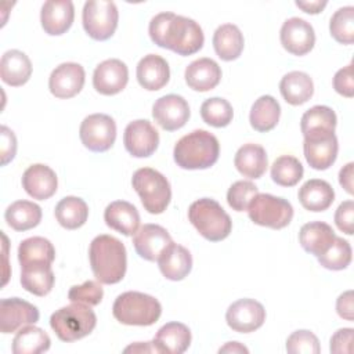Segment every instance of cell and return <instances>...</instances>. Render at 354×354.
<instances>
[{
	"label": "cell",
	"instance_id": "9",
	"mask_svg": "<svg viewBox=\"0 0 354 354\" xmlns=\"http://www.w3.org/2000/svg\"><path fill=\"white\" fill-rule=\"evenodd\" d=\"M119 12L109 0H88L84 3L82 21L86 33L98 41L108 40L118 28Z\"/></svg>",
	"mask_w": 354,
	"mask_h": 354
},
{
	"label": "cell",
	"instance_id": "47",
	"mask_svg": "<svg viewBox=\"0 0 354 354\" xmlns=\"http://www.w3.org/2000/svg\"><path fill=\"white\" fill-rule=\"evenodd\" d=\"M335 224L336 227L347 234L353 235L354 232V202L351 199L344 201L339 205L335 213Z\"/></svg>",
	"mask_w": 354,
	"mask_h": 354
},
{
	"label": "cell",
	"instance_id": "51",
	"mask_svg": "<svg viewBox=\"0 0 354 354\" xmlns=\"http://www.w3.org/2000/svg\"><path fill=\"white\" fill-rule=\"evenodd\" d=\"M336 311L339 317L353 321L354 319V306H353V290L342 293L336 300Z\"/></svg>",
	"mask_w": 354,
	"mask_h": 354
},
{
	"label": "cell",
	"instance_id": "3",
	"mask_svg": "<svg viewBox=\"0 0 354 354\" xmlns=\"http://www.w3.org/2000/svg\"><path fill=\"white\" fill-rule=\"evenodd\" d=\"M220 155L216 136L206 130H194L183 136L174 145L173 158L185 170H203L213 166Z\"/></svg>",
	"mask_w": 354,
	"mask_h": 354
},
{
	"label": "cell",
	"instance_id": "55",
	"mask_svg": "<svg viewBox=\"0 0 354 354\" xmlns=\"http://www.w3.org/2000/svg\"><path fill=\"white\" fill-rule=\"evenodd\" d=\"M218 353L221 354V353H232V354H239V353H245V354H248L249 353V350L243 346V344H241L239 342H228V343H225V346H223V347H220L218 348Z\"/></svg>",
	"mask_w": 354,
	"mask_h": 354
},
{
	"label": "cell",
	"instance_id": "18",
	"mask_svg": "<svg viewBox=\"0 0 354 354\" xmlns=\"http://www.w3.org/2000/svg\"><path fill=\"white\" fill-rule=\"evenodd\" d=\"M129 82L127 65L118 59H105L97 65L93 73V86L102 95H115L120 93Z\"/></svg>",
	"mask_w": 354,
	"mask_h": 354
},
{
	"label": "cell",
	"instance_id": "19",
	"mask_svg": "<svg viewBox=\"0 0 354 354\" xmlns=\"http://www.w3.org/2000/svg\"><path fill=\"white\" fill-rule=\"evenodd\" d=\"M171 242L170 234L159 224H144L137 230L133 238L137 254L148 261H158Z\"/></svg>",
	"mask_w": 354,
	"mask_h": 354
},
{
	"label": "cell",
	"instance_id": "1",
	"mask_svg": "<svg viewBox=\"0 0 354 354\" xmlns=\"http://www.w3.org/2000/svg\"><path fill=\"white\" fill-rule=\"evenodd\" d=\"M151 40L162 47L187 57L203 47L205 36L199 24L174 12H160L149 22Z\"/></svg>",
	"mask_w": 354,
	"mask_h": 354
},
{
	"label": "cell",
	"instance_id": "29",
	"mask_svg": "<svg viewBox=\"0 0 354 354\" xmlns=\"http://www.w3.org/2000/svg\"><path fill=\"white\" fill-rule=\"evenodd\" d=\"M234 165L236 170L248 178H260L268 166V158L266 149L259 144H245L242 145L234 158Z\"/></svg>",
	"mask_w": 354,
	"mask_h": 354
},
{
	"label": "cell",
	"instance_id": "15",
	"mask_svg": "<svg viewBox=\"0 0 354 354\" xmlns=\"http://www.w3.org/2000/svg\"><path fill=\"white\" fill-rule=\"evenodd\" d=\"M40 313L32 303L18 299L8 297L0 301V332L12 333L25 325L36 324Z\"/></svg>",
	"mask_w": 354,
	"mask_h": 354
},
{
	"label": "cell",
	"instance_id": "20",
	"mask_svg": "<svg viewBox=\"0 0 354 354\" xmlns=\"http://www.w3.org/2000/svg\"><path fill=\"white\" fill-rule=\"evenodd\" d=\"M57 174L47 165H30L22 174V188L33 199L46 201L51 198L57 192Z\"/></svg>",
	"mask_w": 354,
	"mask_h": 354
},
{
	"label": "cell",
	"instance_id": "13",
	"mask_svg": "<svg viewBox=\"0 0 354 354\" xmlns=\"http://www.w3.org/2000/svg\"><path fill=\"white\" fill-rule=\"evenodd\" d=\"M303 151L307 163L313 169L326 170L335 163L337 158V137L335 133H317L304 136Z\"/></svg>",
	"mask_w": 354,
	"mask_h": 354
},
{
	"label": "cell",
	"instance_id": "14",
	"mask_svg": "<svg viewBox=\"0 0 354 354\" xmlns=\"http://www.w3.org/2000/svg\"><path fill=\"white\" fill-rule=\"evenodd\" d=\"M152 116L163 130L174 131L184 127L188 122L189 105L184 97L167 94L155 101Z\"/></svg>",
	"mask_w": 354,
	"mask_h": 354
},
{
	"label": "cell",
	"instance_id": "53",
	"mask_svg": "<svg viewBox=\"0 0 354 354\" xmlns=\"http://www.w3.org/2000/svg\"><path fill=\"white\" fill-rule=\"evenodd\" d=\"M295 4L307 14H318L326 7L328 3L325 0H322V1H319V0H317V1H299L297 0Z\"/></svg>",
	"mask_w": 354,
	"mask_h": 354
},
{
	"label": "cell",
	"instance_id": "31",
	"mask_svg": "<svg viewBox=\"0 0 354 354\" xmlns=\"http://www.w3.org/2000/svg\"><path fill=\"white\" fill-rule=\"evenodd\" d=\"M245 40L241 29L234 24L220 25L213 35V47L223 61L236 59L243 50Z\"/></svg>",
	"mask_w": 354,
	"mask_h": 354
},
{
	"label": "cell",
	"instance_id": "10",
	"mask_svg": "<svg viewBox=\"0 0 354 354\" xmlns=\"http://www.w3.org/2000/svg\"><path fill=\"white\" fill-rule=\"evenodd\" d=\"M79 136L82 144L93 152L108 151L116 140V123L106 113H93L83 119Z\"/></svg>",
	"mask_w": 354,
	"mask_h": 354
},
{
	"label": "cell",
	"instance_id": "23",
	"mask_svg": "<svg viewBox=\"0 0 354 354\" xmlns=\"http://www.w3.org/2000/svg\"><path fill=\"white\" fill-rule=\"evenodd\" d=\"M185 83L195 91L213 90L221 80V68L212 58H199L185 68Z\"/></svg>",
	"mask_w": 354,
	"mask_h": 354
},
{
	"label": "cell",
	"instance_id": "33",
	"mask_svg": "<svg viewBox=\"0 0 354 354\" xmlns=\"http://www.w3.org/2000/svg\"><path fill=\"white\" fill-rule=\"evenodd\" d=\"M54 272L51 264L37 263L21 267V285L22 288L36 296H46L54 286Z\"/></svg>",
	"mask_w": 354,
	"mask_h": 354
},
{
	"label": "cell",
	"instance_id": "24",
	"mask_svg": "<svg viewBox=\"0 0 354 354\" xmlns=\"http://www.w3.org/2000/svg\"><path fill=\"white\" fill-rule=\"evenodd\" d=\"M152 344L156 353L181 354L191 344V330L181 322H167L156 332Z\"/></svg>",
	"mask_w": 354,
	"mask_h": 354
},
{
	"label": "cell",
	"instance_id": "26",
	"mask_svg": "<svg viewBox=\"0 0 354 354\" xmlns=\"http://www.w3.org/2000/svg\"><path fill=\"white\" fill-rule=\"evenodd\" d=\"M158 264L166 279L181 281L192 270V256L187 248L171 242L158 259Z\"/></svg>",
	"mask_w": 354,
	"mask_h": 354
},
{
	"label": "cell",
	"instance_id": "21",
	"mask_svg": "<svg viewBox=\"0 0 354 354\" xmlns=\"http://www.w3.org/2000/svg\"><path fill=\"white\" fill-rule=\"evenodd\" d=\"M75 7L71 0L46 1L40 11V22L44 32L50 36L64 35L73 24Z\"/></svg>",
	"mask_w": 354,
	"mask_h": 354
},
{
	"label": "cell",
	"instance_id": "52",
	"mask_svg": "<svg viewBox=\"0 0 354 354\" xmlns=\"http://www.w3.org/2000/svg\"><path fill=\"white\" fill-rule=\"evenodd\" d=\"M353 169H354V163L350 162L344 167H342L339 171V183L346 189V192L350 195H353V192H354V189H353V176H354Z\"/></svg>",
	"mask_w": 354,
	"mask_h": 354
},
{
	"label": "cell",
	"instance_id": "39",
	"mask_svg": "<svg viewBox=\"0 0 354 354\" xmlns=\"http://www.w3.org/2000/svg\"><path fill=\"white\" fill-rule=\"evenodd\" d=\"M337 123L336 113L326 105H315L307 109L300 120V129L303 136L317 133H335Z\"/></svg>",
	"mask_w": 354,
	"mask_h": 354
},
{
	"label": "cell",
	"instance_id": "5",
	"mask_svg": "<svg viewBox=\"0 0 354 354\" xmlns=\"http://www.w3.org/2000/svg\"><path fill=\"white\" fill-rule=\"evenodd\" d=\"M188 218L196 231L210 242L225 239L231 230L232 221L221 205L210 198H201L191 203Z\"/></svg>",
	"mask_w": 354,
	"mask_h": 354
},
{
	"label": "cell",
	"instance_id": "43",
	"mask_svg": "<svg viewBox=\"0 0 354 354\" xmlns=\"http://www.w3.org/2000/svg\"><path fill=\"white\" fill-rule=\"evenodd\" d=\"M351 256H353V252H351L350 243L346 239L336 236L330 248L317 259L324 268L339 271V270H344L351 263Z\"/></svg>",
	"mask_w": 354,
	"mask_h": 354
},
{
	"label": "cell",
	"instance_id": "2",
	"mask_svg": "<svg viewBox=\"0 0 354 354\" xmlns=\"http://www.w3.org/2000/svg\"><path fill=\"white\" fill-rule=\"evenodd\" d=\"M91 271L100 283L113 285L123 279L127 268L124 245L112 235L95 236L88 248Z\"/></svg>",
	"mask_w": 354,
	"mask_h": 354
},
{
	"label": "cell",
	"instance_id": "36",
	"mask_svg": "<svg viewBox=\"0 0 354 354\" xmlns=\"http://www.w3.org/2000/svg\"><path fill=\"white\" fill-rule=\"evenodd\" d=\"M51 346L50 336L35 325H25L18 329L12 339L14 354H39L47 351Z\"/></svg>",
	"mask_w": 354,
	"mask_h": 354
},
{
	"label": "cell",
	"instance_id": "37",
	"mask_svg": "<svg viewBox=\"0 0 354 354\" xmlns=\"http://www.w3.org/2000/svg\"><path fill=\"white\" fill-rule=\"evenodd\" d=\"M54 214L59 225L66 230H76L87 221L88 206L82 198L65 196L57 203Z\"/></svg>",
	"mask_w": 354,
	"mask_h": 354
},
{
	"label": "cell",
	"instance_id": "32",
	"mask_svg": "<svg viewBox=\"0 0 354 354\" xmlns=\"http://www.w3.org/2000/svg\"><path fill=\"white\" fill-rule=\"evenodd\" d=\"M279 91L288 104L301 105L313 97L314 83L306 72L292 71L281 79Z\"/></svg>",
	"mask_w": 354,
	"mask_h": 354
},
{
	"label": "cell",
	"instance_id": "49",
	"mask_svg": "<svg viewBox=\"0 0 354 354\" xmlns=\"http://www.w3.org/2000/svg\"><path fill=\"white\" fill-rule=\"evenodd\" d=\"M353 328L337 329L330 337V353L333 354H351L353 353Z\"/></svg>",
	"mask_w": 354,
	"mask_h": 354
},
{
	"label": "cell",
	"instance_id": "45",
	"mask_svg": "<svg viewBox=\"0 0 354 354\" xmlns=\"http://www.w3.org/2000/svg\"><path fill=\"white\" fill-rule=\"evenodd\" d=\"M286 351L290 354H318L321 346L311 330L300 329L286 339Z\"/></svg>",
	"mask_w": 354,
	"mask_h": 354
},
{
	"label": "cell",
	"instance_id": "48",
	"mask_svg": "<svg viewBox=\"0 0 354 354\" xmlns=\"http://www.w3.org/2000/svg\"><path fill=\"white\" fill-rule=\"evenodd\" d=\"M333 88L343 97L351 98L354 95V77H353V64L339 69L333 76Z\"/></svg>",
	"mask_w": 354,
	"mask_h": 354
},
{
	"label": "cell",
	"instance_id": "44",
	"mask_svg": "<svg viewBox=\"0 0 354 354\" xmlns=\"http://www.w3.org/2000/svg\"><path fill=\"white\" fill-rule=\"evenodd\" d=\"M259 194V188L248 180L235 181L227 192V202L235 212L248 210L252 199Z\"/></svg>",
	"mask_w": 354,
	"mask_h": 354
},
{
	"label": "cell",
	"instance_id": "12",
	"mask_svg": "<svg viewBox=\"0 0 354 354\" xmlns=\"http://www.w3.org/2000/svg\"><path fill=\"white\" fill-rule=\"evenodd\" d=\"M126 151L134 158L151 156L159 145V133L147 119L130 122L123 134Z\"/></svg>",
	"mask_w": 354,
	"mask_h": 354
},
{
	"label": "cell",
	"instance_id": "46",
	"mask_svg": "<svg viewBox=\"0 0 354 354\" xmlns=\"http://www.w3.org/2000/svg\"><path fill=\"white\" fill-rule=\"evenodd\" d=\"M104 297L102 286L95 281H86L82 285H75L68 292V299L72 303H82L86 306H97Z\"/></svg>",
	"mask_w": 354,
	"mask_h": 354
},
{
	"label": "cell",
	"instance_id": "8",
	"mask_svg": "<svg viewBox=\"0 0 354 354\" xmlns=\"http://www.w3.org/2000/svg\"><path fill=\"white\" fill-rule=\"evenodd\" d=\"M249 218L261 227L281 230L293 218L290 202L271 194H257L248 206Z\"/></svg>",
	"mask_w": 354,
	"mask_h": 354
},
{
	"label": "cell",
	"instance_id": "22",
	"mask_svg": "<svg viewBox=\"0 0 354 354\" xmlns=\"http://www.w3.org/2000/svg\"><path fill=\"white\" fill-rule=\"evenodd\" d=\"M137 80L148 91H156L165 87L170 79L167 61L158 54H148L137 64Z\"/></svg>",
	"mask_w": 354,
	"mask_h": 354
},
{
	"label": "cell",
	"instance_id": "17",
	"mask_svg": "<svg viewBox=\"0 0 354 354\" xmlns=\"http://www.w3.org/2000/svg\"><path fill=\"white\" fill-rule=\"evenodd\" d=\"M84 79V68L80 64L64 62L51 72L48 77V88L57 98H72L82 91Z\"/></svg>",
	"mask_w": 354,
	"mask_h": 354
},
{
	"label": "cell",
	"instance_id": "50",
	"mask_svg": "<svg viewBox=\"0 0 354 354\" xmlns=\"http://www.w3.org/2000/svg\"><path fill=\"white\" fill-rule=\"evenodd\" d=\"M1 165L6 166L8 162H11L17 153V138L12 130H10L7 126H1Z\"/></svg>",
	"mask_w": 354,
	"mask_h": 354
},
{
	"label": "cell",
	"instance_id": "40",
	"mask_svg": "<svg viewBox=\"0 0 354 354\" xmlns=\"http://www.w3.org/2000/svg\"><path fill=\"white\" fill-rule=\"evenodd\" d=\"M303 165L292 155L277 158L271 166V178L281 187H293L303 178Z\"/></svg>",
	"mask_w": 354,
	"mask_h": 354
},
{
	"label": "cell",
	"instance_id": "35",
	"mask_svg": "<svg viewBox=\"0 0 354 354\" xmlns=\"http://www.w3.org/2000/svg\"><path fill=\"white\" fill-rule=\"evenodd\" d=\"M7 224L15 231H28L39 225L41 220V207L30 201H15L4 213Z\"/></svg>",
	"mask_w": 354,
	"mask_h": 354
},
{
	"label": "cell",
	"instance_id": "41",
	"mask_svg": "<svg viewBox=\"0 0 354 354\" xmlns=\"http://www.w3.org/2000/svg\"><path fill=\"white\" fill-rule=\"evenodd\" d=\"M201 116L203 122L207 123L209 126L220 129L231 123L234 116V109L227 100L221 97H213L202 102Z\"/></svg>",
	"mask_w": 354,
	"mask_h": 354
},
{
	"label": "cell",
	"instance_id": "30",
	"mask_svg": "<svg viewBox=\"0 0 354 354\" xmlns=\"http://www.w3.org/2000/svg\"><path fill=\"white\" fill-rule=\"evenodd\" d=\"M297 196L306 210L324 212L333 203L335 191L328 181L313 178L300 187Z\"/></svg>",
	"mask_w": 354,
	"mask_h": 354
},
{
	"label": "cell",
	"instance_id": "34",
	"mask_svg": "<svg viewBox=\"0 0 354 354\" xmlns=\"http://www.w3.org/2000/svg\"><path fill=\"white\" fill-rule=\"evenodd\" d=\"M279 116L281 106L278 101L272 95H261L252 105L249 122L256 131L266 133L278 124Z\"/></svg>",
	"mask_w": 354,
	"mask_h": 354
},
{
	"label": "cell",
	"instance_id": "7",
	"mask_svg": "<svg viewBox=\"0 0 354 354\" xmlns=\"http://www.w3.org/2000/svg\"><path fill=\"white\" fill-rule=\"evenodd\" d=\"M131 185L148 213L160 214L169 206L171 199L170 183L158 170L151 167L136 170L131 177Z\"/></svg>",
	"mask_w": 354,
	"mask_h": 354
},
{
	"label": "cell",
	"instance_id": "42",
	"mask_svg": "<svg viewBox=\"0 0 354 354\" xmlns=\"http://www.w3.org/2000/svg\"><path fill=\"white\" fill-rule=\"evenodd\" d=\"M330 36L342 44H353L354 41V7H342L330 18Z\"/></svg>",
	"mask_w": 354,
	"mask_h": 354
},
{
	"label": "cell",
	"instance_id": "54",
	"mask_svg": "<svg viewBox=\"0 0 354 354\" xmlns=\"http://www.w3.org/2000/svg\"><path fill=\"white\" fill-rule=\"evenodd\" d=\"M124 353H156L152 342H138L134 344H130L124 348Z\"/></svg>",
	"mask_w": 354,
	"mask_h": 354
},
{
	"label": "cell",
	"instance_id": "28",
	"mask_svg": "<svg viewBox=\"0 0 354 354\" xmlns=\"http://www.w3.org/2000/svg\"><path fill=\"white\" fill-rule=\"evenodd\" d=\"M336 238L332 227L322 221H311L304 224L299 232V242L301 248L315 257L324 254Z\"/></svg>",
	"mask_w": 354,
	"mask_h": 354
},
{
	"label": "cell",
	"instance_id": "27",
	"mask_svg": "<svg viewBox=\"0 0 354 354\" xmlns=\"http://www.w3.org/2000/svg\"><path fill=\"white\" fill-rule=\"evenodd\" d=\"M32 75V62L29 57L19 50H8L0 61V77L12 87L25 84Z\"/></svg>",
	"mask_w": 354,
	"mask_h": 354
},
{
	"label": "cell",
	"instance_id": "11",
	"mask_svg": "<svg viewBox=\"0 0 354 354\" xmlns=\"http://www.w3.org/2000/svg\"><path fill=\"white\" fill-rule=\"evenodd\" d=\"M227 325L239 333H250L263 326L266 310L254 299H239L234 301L225 313Z\"/></svg>",
	"mask_w": 354,
	"mask_h": 354
},
{
	"label": "cell",
	"instance_id": "16",
	"mask_svg": "<svg viewBox=\"0 0 354 354\" xmlns=\"http://www.w3.org/2000/svg\"><path fill=\"white\" fill-rule=\"evenodd\" d=\"M279 39L282 47L293 55H306L315 44V32L303 18L292 17L282 24Z\"/></svg>",
	"mask_w": 354,
	"mask_h": 354
},
{
	"label": "cell",
	"instance_id": "6",
	"mask_svg": "<svg viewBox=\"0 0 354 354\" xmlns=\"http://www.w3.org/2000/svg\"><path fill=\"white\" fill-rule=\"evenodd\" d=\"M97 325L95 313L90 306L72 303L54 311L50 326L62 342H75L90 335Z\"/></svg>",
	"mask_w": 354,
	"mask_h": 354
},
{
	"label": "cell",
	"instance_id": "38",
	"mask_svg": "<svg viewBox=\"0 0 354 354\" xmlns=\"http://www.w3.org/2000/svg\"><path fill=\"white\" fill-rule=\"evenodd\" d=\"M54 259L55 249L53 243L43 236L26 238L18 246V260L21 267L37 263L51 264Z\"/></svg>",
	"mask_w": 354,
	"mask_h": 354
},
{
	"label": "cell",
	"instance_id": "4",
	"mask_svg": "<svg viewBox=\"0 0 354 354\" xmlns=\"http://www.w3.org/2000/svg\"><path fill=\"white\" fill-rule=\"evenodd\" d=\"M112 314L123 325L149 326L159 319L162 306L151 295L129 290L115 299Z\"/></svg>",
	"mask_w": 354,
	"mask_h": 354
},
{
	"label": "cell",
	"instance_id": "25",
	"mask_svg": "<svg viewBox=\"0 0 354 354\" xmlns=\"http://www.w3.org/2000/svg\"><path fill=\"white\" fill-rule=\"evenodd\" d=\"M104 220L109 228L126 236L134 235L140 227V213L137 207L126 201L111 202L105 207Z\"/></svg>",
	"mask_w": 354,
	"mask_h": 354
}]
</instances>
